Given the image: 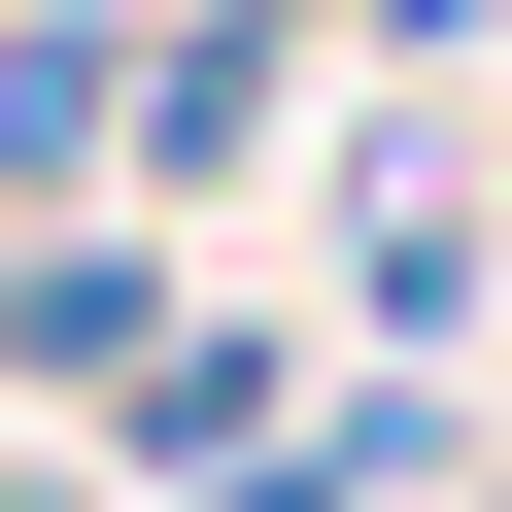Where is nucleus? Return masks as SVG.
I'll return each instance as SVG.
<instances>
[{
  "instance_id": "1",
  "label": "nucleus",
  "mask_w": 512,
  "mask_h": 512,
  "mask_svg": "<svg viewBox=\"0 0 512 512\" xmlns=\"http://www.w3.org/2000/svg\"><path fill=\"white\" fill-rule=\"evenodd\" d=\"M342 308H376V376H444V342H478V308H512V239H478V171H444V137H410V103H376V137H342Z\"/></svg>"
},
{
  "instance_id": "2",
  "label": "nucleus",
  "mask_w": 512,
  "mask_h": 512,
  "mask_svg": "<svg viewBox=\"0 0 512 512\" xmlns=\"http://www.w3.org/2000/svg\"><path fill=\"white\" fill-rule=\"evenodd\" d=\"M274 410H308V342H274V308H171V342L103 376V478L171 512V478H239V444H274Z\"/></svg>"
},
{
  "instance_id": "3",
  "label": "nucleus",
  "mask_w": 512,
  "mask_h": 512,
  "mask_svg": "<svg viewBox=\"0 0 512 512\" xmlns=\"http://www.w3.org/2000/svg\"><path fill=\"white\" fill-rule=\"evenodd\" d=\"M0 512H103V478H0Z\"/></svg>"
},
{
  "instance_id": "4",
  "label": "nucleus",
  "mask_w": 512,
  "mask_h": 512,
  "mask_svg": "<svg viewBox=\"0 0 512 512\" xmlns=\"http://www.w3.org/2000/svg\"><path fill=\"white\" fill-rule=\"evenodd\" d=\"M0 410H35V342H0Z\"/></svg>"
}]
</instances>
